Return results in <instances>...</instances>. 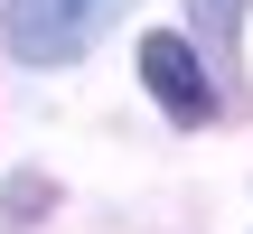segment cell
<instances>
[{
	"instance_id": "2",
	"label": "cell",
	"mask_w": 253,
	"mask_h": 234,
	"mask_svg": "<svg viewBox=\"0 0 253 234\" xmlns=\"http://www.w3.org/2000/svg\"><path fill=\"white\" fill-rule=\"evenodd\" d=\"M141 84L160 94V113H169V122H216V113H225L188 38H150V47H141Z\"/></svg>"
},
{
	"instance_id": "3",
	"label": "cell",
	"mask_w": 253,
	"mask_h": 234,
	"mask_svg": "<svg viewBox=\"0 0 253 234\" xmlns=\"http://www.w3.org/2000/svg\"><path fill=\"white\" fill-rule=\"evenodd\" d=\"M197 9V38H207V56H216V103H244V9L253 0H188Z\"/></svg>"
},
{
	"instance_id": "1",
	"label": "cell",
	"mask_w": 253,
	"mask_h": 234,
	"mask_svg": "<svg viewBox=\"0 0 253 234\" xmlns=\"http://www.w3.org/2000/svg\"><path fill=\"white\" fill-rule=\"evenodd\" d=\"M122 9H131V0H9L0 38H9L19 66H75V56H84Z\"/></svg>"
},
{
	"instance_id": "4",
	"label": "cell",
	"mask_w": 253,
	"mask_h": 234,
	"mask_svg": "<svg viewBox=\"0 0 253 234\" xmlns=\"http://www.w3.org/2000/svg\"><path fill=\"white\" fill-rule=\"evenodd\" d=\"M0 216H9V225H28V216H47V178H19V188L0 197Z\"/></svg>"
}]
</instances>
